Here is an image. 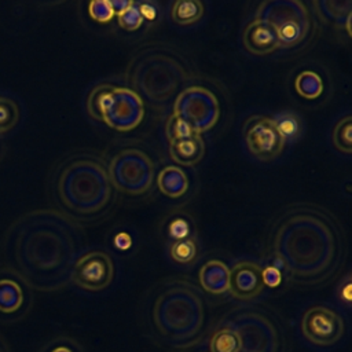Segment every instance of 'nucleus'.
Segmentation results:
<instances>
[{
	"mask_svg": "<svg viewBox=\"0 0 352 352\" xmlns=\"http://www.w3.org/2000/svg\"><path fill=\"white\" fill-rule=\"evenodd\" d=\"M107 172L111 184L120 191L140 195L153 184L154 164L144 151L124 148L113 157Z\"/></svg>",
	"mask_w": 352,
	"mask_h": 352,
	"instance_id": "1a4fd4ad",
	"label": "nucleus"
},
{
	"mask_svg": "<svg viewBox=\"0 0 352 352\" xmlns=\"http://www.w3.org/2000/svg\"><path fill=\"white\" fill-rule=\"evenodd\" d=\"M172 114L191 131L201 135L219 121L220 104L212 91L205 87L191 85L177 94Z\"/></svg>",
	"mask_w": 352,
	"mask_h": 352,
	"instance_id": "9d476101",
	"label": "nucleus"
},
{
	"mask_svg": "<svg viewBox=\"0 0 352 352\" xmlns=\"http://www.w3.org/2000/svg\"><path fill=\"white\" fill-rule=\"evenodd\" d=\"M300 327L304 338L309 344L320 348L331 346L341 341L346 330L341 314L326 305L308 308L301 318Z\"/></svg>",
	"mask_w": 352,
	"mask_h": 352,
	"instance_id": "9b49d317",
	"label": "nucleus"
},
{
	"mask_svg": "<svg viewBox=\"0 0 352 352\" xmlns=\"http://www.w3.org/2000/svg\"><path fill=\"white\" fill-rule=\"evenodd\" d=\"M263 289V268L260 264L242 260L235 263L230 270L228 292L234 298L241 301H250L260 296Z\"/></svg>",
	"mask_w": 352,
	"mask_h": 352,
	"instance_id": "4468645a",
	"label": "nucleus"
},
{
	"mask_svg": "<svg viewBox=\"0 0 352 352\" xmlns=\"http://www.w3.org/2000/svg\"><path fill=\"white\" fill-rule=\"evenodd\" d=\"M128 81L139 96L151 103H162L188 81V73L173 54L162 48H147L129 63Z\"/></svg>",
	"mask_w": 352,
	"mask_h": 352,
	"instance_id": "39448f33",
	"label": "nucleus"
},
{
	"mask_svg": "<svg viewBox=\"0 0 352 352\" xmlns=\"http://www.w3.org/2000/svg\"><path fill=\"white\" fill-rule=\"evenodd\" d=\"M279 133L285 139V142L290 138H294L300 132V121L298 118L292 113H282L272 118Z\"/></svg>",
	"mask_w": 352,
	"mask_h": 352,
	"instance_id": "bb28decb",
	"label": "nucleus"
},
{
	"mask_svg": "<svg viewBox=\"0 0 352 352\" xmlns=\"http://www.w3.org/2000/svg\"><path fill=\"white\" fill-rule=\"evenodd\" d=\"M204 15V4L199 0H177L172 4L170 16L177 25H191Z\"/></svg>",
	"mask_w": 352,
	"mask_h": 352,
	"instance_id": "aec40b11",
	"label": "nucleus"
},
{
	"mask_svg": "<svg viewBox=\"0 0 352 352\" xmlns=\"http://www.w3.org/2000/svg\"><path fill=\"white\" fill-rule=\"evenodd\" d=\"M340 300L344 301L345 304H349L351 300H352V296H351V279L346 278L342 283H341V287H340Z\"/></svg>",
	"mask_w": 352,
	"mask_h": 352,
	"instance_id": "2f4dec72",
	"label": "nucleus"
},
{
	"mask_svg": "<svg viewBox=\"0 0 352 352\" xmlns=\"http://www.w3.org/2000/svg\"><path fill=\"white\" fill-rule=\"evenodd\" d=\"M199 285L210 294H223L228 292L230 268L220 260L206 261L198 274Z\"/></svg>",
	"mask_w": 352,
	"mask_h": 352,
	"instance_id": "f3484780",
	"label": "nucleus"
},
{
	"mask_svg": "<svg viewBox=\"0 0 352 352\" xmlns=\"http://www.w3.org/2000/svg\"><path fill=\"white\" fill-rule=\"evenodd\" d=\"M243 47L253 55H268L280 48L275 32L263 21L254 18L242 33Z\"/></svg>",
	"mask_w": 352,
	"mask_h": 352,
	"instance_id": "2eb2a0df",
	"label": "nucleus"
},
{
	"mask_svg": "<svg viewBox=\"0 0 352 352\" xmlns=\"http://www.w3.org/2000/svg\"><path fill=\"white\" fill-rule=\"evenodd\" d=\"M243 138L249 153L260 161L279 157L286 144L274 120L265 116L249 117L243 125Z\"/></svg>",
	"mask_w": 352,
	"mask_h": 352,
	"instance_id": "f8f14e48",
	"label": "nucleus"
},
{
	"mask_svg": "<svg viewBox=\"0 0 352 352\" xmlns=\"http://www.w3.org/2000/svg\"><path fill=\"white\" fill-rule=\"evenodd\" d=\"M23 290L12 278H0V312H16L23 304Z\"/></svg>",
	"mask_w": 352,
	"mask_h": 352,
	"instance_id": "6ab92c4d",
	"label": "nucleus"
},
{
	"mask_svg": "<svg viewBox=\"0 0 352 352\" xmlns=\"http://www.w3.org/2000/svg\"><path fill=\"white\" fill-rule=\"evenodd\" d=\"M239 348L241 341L238 333L228 324L217 329L209 341L210 352H239Z\"/></svg>",
	"mask_w": 352,
	"mask_h": 352,
	"instance_id": "412c9836",
	"label": "nucleus"
},
{
	"mask_svg": "<svg viewBox=\"0 0 352 352\" xmlns=\"http://www.w3.org/2000/svg\"><path fill=\"white\" fill-rule=\"evenodd\" d=\"M294 87L300 96L305 99H316L323 91V81L318 73L304 70L296 77Z\"/></svg>",
	"mask_w": 352,
	"mask_h": 352,
	"instance_id": "4be33fe9",
	"label": "nucleus"
},
{
	"mask_svg": "<svg viewBox=\"0 0 352 352\" xmlns=\"http://www.w3.org/2000/svg\"><path fill=\"white\" fill-rule=\"evenodd\" d=\"M87 109L94 118L120 132L135 129L144 117L143 100L138 94L131 88L107 84L98 85L89 92Z\"/></svg>",
	"mask_w": 352,
	"mask_h": 352,
	"instance_id": "423d86ee",
	"label": "nucleus"
},
{
	"mask_svg": "<svg viewBox=\"0 0 352 352\" xmlns=\"http://www.w3.org/2000/svg\"><path fill=\"white\" fill-rule=\"evenodd\" d=\"M51 352H73L69 346H65V345H60V346H56L54 348Z\"/></svg>",
	"mask_w": 352,
	"mask_h": 352,
	"instance_id": "f704fd0d",
	"label": "nucleus"
},
{
	"mask_svg": "<svg viewBox=\"0 0 352 352\" xmlns=\"http://www.w3.org/2000/svg\"><path fill=\"white\" fill-rule=\"evenodd\" d=\"M160 191L168 198H179L188 190V179L183 169L175 165L165 166L157 176Z\"/></svg>",
	"mask_w": 352,
	"mask_h": 352,
	"instance_id": "a211bd4d",
	"label": "nucleus"
},
{
	"mask_svg": "<svg viewBox=\"0 0 352 352\" xmlns=\"http://www.w3.org/2000/svg\"><path fill=\"white\" fill-rule=\"evenodd\" d=\"M88 12H89V15L94 21L100 22V23L109 22L116 15L113 4L109 0H94V1H91L88 4Z\"/></svg>",
	"mask_w": 352,
	"mask_h": 352,
	"instance_id": "c85d7f7f",
	"label": "nucleus"
},
{
	"mask_svg": "<svg viewBox=\"0 0 352 352\" xmlns=\"http://www.w3.org/2000/svg\"><path fill=\"white\" fill-rule=\"evenodd\" d=\"M351 131H352V116L346 114L341 117L337 124L333 128L331 132V140L336 148L344 154L352 153V139H351Z\"/></svg>",
	"mask_w": 352,
	"mask_h": 352,
	"instance_id": "5701e85b",
	"label": "nucleus"
},
{
	"mask_svg": "<svg viewBox=\"0 0 352 352\" xmlns=\"http://www.w3.org/2000/svg\"><path fill=\"white\" fill-rule=\"evenodd\" d=\"M204 154L205 143L199 133L169 143V155L177 165L194 166L204 158Z\"/></svg>",
	"mask_w": 352,
	"mask_h": 352,
	"instance_id": "dca6fc26",
	"label": "nucleus"
},
{
	"mask_svg": "<svg viewBox=\"0 0 352 352\" xmlns=\"http://www.w3.org/2000/svg\"><path fill=\"white\" fill-rule=\"evenodd\" d=\"M114 242H116V246L118 248V249H128L129 246H131V236L126 234V232H121V234H118L117 236H116V239H114Z\"/></svg>",
	"mask_w": 352,
	"mask_h": 352,
	"instance_id": "72a5a7b5",
	"label": "nucleus"
},
{
	"mask_svg": "<svg viewBox=\"0 0 352 352\" xmlns=\"http://www.w3.org/2000/svg\"><path fill=\"white\" fill-rule=\"evenodd\" d=\"M78 241V228L67 216L55 210H33L8 228L4 250L25 283L52 292L70 280Z\"/></svg>",
	"mask_w": 352,
	"mask_h": 352,
	"instance_id": "f257e3e1",
	"label": "nucleus"
},
{
	"mask_svg": "<svg viewBox=\"0 0 352 352\" xmlns=\"http://www.w3.org/2000/svg\"><path fill=\"white\" fill-rule=\"evenodd\" d=\"M116 15H117L118 25L122 29L129 30V32L139 29L144 21L139 11L138 3H135V1H129L128 6L124 10H121L120 12H117Z\"/></svg>",
	"mask_w": 352,
	"mask_h": 352,
	"instance_id": "a878e982",
	"label": "nucleus"
},
{
	"mask_svg": "<svg viewBox=\"0 0 352 352\" xmlns=\"http://www.w3.org/2000/svg\"><path fill=\"white\" fill-rule=\"evenodd\" d=\"M271 248L287 278L304 286L333 278L344 256L337 221L323 209L298 204L286 208L272 224Z\"/></svg>",
	"mask_w": 352,
	"mask_h": 352,
	"instance_id": "f03ea898",
	"label": "nucleus"
},
{
	"mask_svg": "<svg viewBox=\"0 0 352 352\" xmlns=\"http://www.w3.org/2000/svg\"><path fill=\"white\" fill-rule=\"evenodd\" d=\"M114 279L113 258L100 250H91L80 256L73 265L70 280L89 292H99L111 285Z\"/></svg>",
	"mask_w": 352,
	"mask_h": 352,
	"instance_id": "ddd939ff",
	"label": "nucleus"
},
{
	"mask_svg": "<svg viewBox=\"0 0 352 352\" xmlns=\"http://www.w3.org/2000/svg\"><path fill=\"white\" fill-rule=\"evenodd\" d=\"M282 280V274L278 267L268 265L263 270V282L267 287H276Z\"/></svg>",
	"mask_w": 352,
	"mask_h": 352,
	"instance_id": "7c9ffc66",
	"label": "nucleus"
},
{
	"mask_svg": "<svg viewBox=\"0 0 352 352\" xmlns=\"http://www.w3.org/2000/svg\"><path fill=\"white\" fill-rule=\"evenodd\" d=\"M21 118L18 103L7 96L0 95V133L10 132Z\"/></svg>",
	"mask_w": 352,
	"mask_h": 352,
	"instance_id": "b1692460",
	"label": "nucleus"
},
{
	"mask_svg": "<svg viewBox=\"0 0 352 352\" xmlns=\"http://www.w3.org/2000/svg\"><path fill=\"white\" fill-rule=\"evenodd\" d=\"M170 257L179 264H190L197 256V245L191 238L175 241L170 246Z\"/></svg>",
	"mask_w": 352,
	"mask_h": 352,
	"instance_id": "393cba45",
	"label": "nucleus"
},
{
	"mask_svg": "<svg viewBox=\"0 0 352 352\" xmlns=\"http://www.w3.org/2000/svg\"><path fill=\"white\" fill-rule=\"evenodd\" d=\"M239 337V352H287V341L279 323L258 309H238L224 322Z\"/></svg>",
	"mask_w": 352,
	"mask_h": 352,
	"instance_id": "0eeeda50",
	"label": "nucleus"
},
{
	"mask_svg": "<svg viewBox=\"0 0 352 352\" xmlns=\"http://www.w3.org/2000/svg\"><path fill=\"white\" fill-rule=\"evenodd\" d=\"M151 320L161 338L173 348L195 345L206 324L205 302L199 292L186 280H175L154 300Z\"/></svg>",
	"mask_w": 352,
	"mask_h": 352,
	"instance_id": "7ed1b4c3",
	"label": "nucleus"
},
{
	"mask_svg": "<svg viewBox=\"0 0 352 352\" xmlns=\"http://www.w3.org/2000/svg\"><path fill=\"white\" fill-rule=\"evenodd\" d=\"M138 7L143 19L155 18V7L151 3H138Z\"/></svg>",
	"mask_w": 352,
	"mask_h": 352,
	"instance_id": "473e14b6",
	"label": "nucleus"
},
{
	"mask_svg": "<svg viewBox=\"0 0 352 352\" xmlns=\"http://www.w3.org/2000/svg\"><path fill=\"white\" fill-rule=\"evenodd\" d=\"M54 190L59 204L81 217L103 210L111 199L113 184L103 164L92 157H74L56 170Z\"/></svg>",
	"mask_w": 352,
	"mask_h": 352,
	"instance_id": "20e7f679",
	"label": "nucleus"
},
{
	"mask_svg": "<svg viewBox=\"0 0 352 352\" xmlns=\"http://www.w3.org/2000/svg\"><path fill=\"white\" fill-rule=\"evenodd\" d=\"M256 18L275 32L279 45L283 48L298 45L311 30L309 11L300 0L263 1L256 11Z\"/></svg>",
	"mask_w": 352,
	"mask_h": 352,
	"instance_id": "6e6552de",
	"label": "nucleus"
},
{
	"mask_svg": "<svg viewBox=\"0 0 352 352\" xmlns=\"http://www.w3.org/2000/svg\"><path fill=\"white\" fill-rule=\"evenodd\" d=\"M165 133H166V138L170 142H175V140H180V139H186V138H190L192 136L194 131H191L183 121H180L177 117H175L173 114L166 120V124H165Z\"/></svg>",
	"mask_w": 352,
	"mask_h": 352,
	"instance_id": "cd10ccee",
	"label": "nucleus"
},
{
	"mask_svg": "<svg viewBox=\"0 0 352 352\" xmlns=\"http://www.w3.org/2000/svg\"><path fill=\"white\" fill-rule=\"evenodd\" d=\"M188 232H190V226L184 219H176L169 226V234L172 238H175V241L187 238Z\"/></svg>",
	"mask_w": 352,
	"mask_h": 352,
	"instance_id": "c756f323",
	"label": "nucleus"
}]
</instances>
